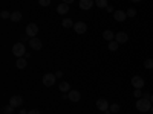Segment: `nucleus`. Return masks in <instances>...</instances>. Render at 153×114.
Here are the masks:
<instances>
[{
	"instance_id": "obj_1",
	"label": "nucleus",
	"mask_w": 153,
	"mask_h": 114,
	"mask_svg": "<svg viewBox=\"0 0 153 114\" xmlns=\"http://www.w3.org/2000/svg\"><path fill=\"white\" fill-rule=\"evenodd\" d=\"M152 100L150 99H146V97H141V99H138L136 100V104H135V107H136V110L139 111V113H147V111H150L152 110Z\"/></svg>"
},
{
	"instance_id": "obj_2",
	"label": "nucleus",
	"mask_w": 153,
	"mask_h": 114,
	"mask_svg": "<svg viewBox=\"0 0 153 114\" xmlns=\"http://www.w3.org/2000/svg\"><path fill=\"white\" fill-rule=\"evenodd\" d=\"M12 53H14V56H17V58H23L25 55H26V47H25V44L22 41L16 43L14 46H12Z\"/></svg>"
},
{
	"instance_id": "obj_3",
	"label": "nucleus",
	"mask_w": 153,
	"mask_h": 114,
	"mask_svg": "<svg viewBox=\"0 0 153 114\" xmlns=\"http://www.w3.org/2000/svg\"><path fill=\"white\" fill-rule=\"evenodd\" d=\"M25 34H26L29 38H35L37 34H38V26L35 23H29L26 26V31H25Z\"/></svg>"
},
{
	"instance_id": "obj_4",
	"label": "nucleus",
	"mask_w": 153,
	"mask_h": 114,
	"mask_svg": "<svg viewBox=\"0 0 153 114\" xmlns=\"http://www.w3.org/2000/svg\"><path fill=\"white\" fill-rule=\"evenodd\" d=\"M97 108L100 110V111H104V113H109V110H110V104L107 102V99H98L97 100Z\"/></svg>"
},
{
	"instance_id": "obj_5",
	"label": "nucleus",
	"mask_w": 153,
	"mask_h": 114,
	"mask_svg": "<svg viewBox=\"0 0 153 114\" xmlns=\"http://www.w3.org/2000/svg\"><path fill=\"white\" fill-rule=\"evenodd\" d=\"M55 79H57L55 73H46V75L43 76V84H45L46 87H52V85L55 84Z\"/></svg>"
},
{
	"instance_id": "obj_6",
	"label": "nucleus",
	"mask_w": 153,
	"mask_h": 114,
	"mask_svg": "<svg viewBox=\"0 0 153 114\" xmlns=\"http://www.w3.org/2000/svg\"><path fill=\"white\" fill-rule=\"evenodd\" d=\"M74 31H75L76 34L83 35V34H86V31H87V24H86L84 21H76V23L74 24Z\"/></svg>"
},
{
	"instance_id": "obj_7",
	"label": "nucleus",
	"mask_w": 153,
	"mask_h": 114,
	"mask_svg": "<svg viewBox=\"0 0 153 114\" xmlns=\"http://www.w3.org/2000/svg\"><path fill=\"white\" fill-rule=\"evenodd\" d=\"M29 43V46H31V49L32 50H42V47H43V43L38 40V38L35 37V38H31V40L28 41Z\"/></svg>"
},
{
	"instance_id": "obj_8",
	"label": "nucleus",
	"mask_w": 153,
	"mask_h": 114,
	"mask_svg": "<svg viewBox=\"0 0 153 114\" xmlns=\"http://www.w3.org/2000/svg\"><path fill=\"white\" fill-rule=\"evenodd\" d=\"M9 105H12V107H22L23 105V97L22 96H11V99H9Z\"/></svg>"
},
{
	"instance_id": "obj_9",
	"label": "nucleus",
	"mask_w": 153,
	"mask_h": 114,
	"mask_svg": "<svg viewBox=\"0 0 153 114\" xmlns=\"http://www.w3.org/2000/svg\"><path fill=\"white\" fill-rule=\"evenodd\" d=\"M113 18L117 20V21H126V18H127V14H126V11H121V9H117L113 12Z\"/></svg>"
},
{
	"instance_id": "obj_10",
	"label": "nucleus",
	"mask_w": 153,
	"mask_h": 114,
	"mask_svg": "<svg viewBox=\"0 0 153 114\" xmlns=\"http://www.w3.org/2000/svg\"><path fill=\"white\" fill-rule=\"evenodd\" d=\"M144 84H146V81H144V78H141V76H133L132 78V85L135 88H143Z\"/></svg>"
},
{
	"instance_id": "obj_11",
	"label": "nucleus",
	"mask_w": 153,
	"mask_h": 114,
	"mask_svg": "<svg viewBox=\"0 0 153 114\" xmlns=\"http://www.w3.org/2000/svg\"><path fill=\"white\" fill-rule=\"evenodd\" d=\"M68 99L71 100V102H78V100L81 99V94H80L78 90H71L68 93Z\"/></svg>"
},
{
	"instance_id": "obj_12",
	"label": "nucleus",
	"mask_w": 153,
	"mask_h": 114,
	"mask_svg": "<svg viewBox=\"0 0 153 114\" xmlns=\"http://www.w3.org/2000/svg\"><path fill=\"white\" fill-rule=\"evenodd\" d=\"M115 41H118L120 44L127 43L129 41V35H127L126 32H118V34H115Z\"/></svg>"
},
{
	"instance_id": "obj_13",
	"label": "nucleus",
	"mask_w": 153,
	"mask_h": 114,
	"mask_svg": "<svg viewBox=\"0 0 153 114\" xmlns=\"http://www.w3.org/2000/svg\"><path fill=\"white\" fill-rule=\"evenodd\" d=\"M94 6V0H80V8L83 11H87Z\"/></svg>"
},
{
	"instance_id": "obj_14",
	"label": "nucleus",
	"mask_w": 153,
	"mask_h": 114,
	"mask_svg": "<svg viewBox=\"0 0 153 114\" xmlns=\"http://www.w3.org/2000/svg\"><path fill=\"white\" fill-rule=\"evenodd\" d=\"M68 11H69V5L68 3H61V5L57 6V12H58V14H61V15L68 14Z\"/></svg>"
},
{
	"instance_id": "obj_15",
	"label": "nucleus",
	"mask_w": 153,
	"mask_h": 114,
	"mask_svg": "<svg viewBox=\"0 0 153 114\" xmlns=\"http://www.w3.org/2000/svg\"><path fill=\"white\" fill-rule=\"evenodd\" d=\"M11 21H14V23H19L22 21V12L20 11H14V12H11Z\"/></svg>"
},
{
	"instance_id": "obj_16",
	"label": "nucleus",
	"mask_w": 153,
	"mask_h": 114,
	"mask_svg": "<svg viewBox=\"0 0 153 114\" xmlns=\"http://www.w3.org/2000/svg\"><path fill=\"white\" fill-rule=\"evenodd\" d=\"M16 66H17V69H20V70L26 69V66H28V61H26V58H17Z\"/></svg>"
},
{
	"instance_id": "obj_17",
	"label": "nucleus",
	"mask_w": 153,
	"mask_h": 114,
	"mask_svg": "<svg viewBox=\"0 0 153 114\" xmlns=\"http://www.w3.org/2000/svg\"><path fill=\"white\" fill-rule=\"evenodd\" d=\"M58 88H60L61 93H69L71 91V84L69 82H60Z\"/></svg>"
},
{
	"instance_id": "obj_18",
	"label": "nucleus",
	"mask_w": 153,
	"mask_h": 114,
	"mask_svg": "<svg viewBox=\"0 0 153 114\" xmlns=\"http://www.w3.org/2000/svg\"><path fill=\"white\" fill-rule=\"evenodd\" d=\"M103 38H104L106 41H113L115 40V34L112 31H104L103 32Z\"/></svg>"
},
{
	"instance_id": "obj_19",
	"label": "nucleus",
	"mask_w": 153,
	"mask_h": 114,
	"mask_svg": "<svg viewBox=\"0 0 153 114\" xmlns=\"http://www.w3.org/2000/svg\"><path fill=\"white\" fill-rule=\"evenodd\" d=\"M74 24H75V23H74L71 18H65V20L61 21V26H63V28H66V29H69V28H74Z\"/></svg>"
},
{
	"instance_id": "obj_20",
	"label": "nucleus",
	"mask_w": 153,
	"mask_h": 114,
	"mask_svg": "<svg viewBox=\"0 0 153 114\" xmlns=\"http://www.w3.org/2000/svg\"><path fill=\"white\" fill-rule=\"evenodd\" d=\"M107 47H109V50H112V52H115V50H118V47H120V43L118 41H109V44H107Z\"/></svg>"
},
{
	"instance_id": "obj_21",
	"label": "nucleus",
	"mask_w": 153,
	"mask_h": 114,
	"mask_svg": "<svg viewBox=\"0 0 153 114\" xmlns=\"http://www.w3.org/2000/svg\"><path fill=\"white\" fill-rule=\"evenodd\" d=\"M95 5L101 9H106L109 5H107V0H95Z\"/></svg>"
},
{
	"instance_id": "obj_22",
	"label": "nucleus",
	"mask_w": 153,
	"mask_h": 114,
	"mask_svg": "<svg viewBox=\"0 0 153 114\" xmlns=\"http://www.w3.org/2000/svg\"><path fill=\"white\" fill-rule=\"evenodd\" d=\"M144 67H146V69H149V70H152V69H153V58H147V59L144 61Z\"/></svg>"
},
{
	"instance_id": "obj_23",
	"label": "nucleus",
	"mask_w": 153,
	"mask_h": 114,
	"mask_svg": "<svg viewBox=\"0 0 153 114\" xmlns=\"http://www.w3.org/2000/svg\"><path fill=\"white\" fill-rule=\"evenodd\" d=\"M120 108H121V107H120L118 104H112V105H110V110H109V111H110V113H113V114H117V113L120 111Z\"/></svg>"
},
{
	"instance_id": "obj_24",
	"label": "nucleus",
	"mask_w": 153,
	"mask_h": 114,
	"mask_svg": "<svg viewBox=\"0 0 153 114\" xmlns=\"http://www.w3.org/2000/svg\"><path fill=\"white\" fill-rule=\"evenodd\" d=\"M126 14H127V17H135L136 15V9L135 8H129L126 11Z\"/></svg>"
},
{
	"instance_id": "obj_25",
	"label": "nucleus",
	"mask_w": 153,
	"mask_h": 114,
	"mask_svg": "<svg viewBox=\"0 0 153 114\" xmlns=\"http://www.w3.org/2000/svg\"><path fill=\"white\" fill-rule=\"evenodd\" d=\"M143 91H141V88H135V91H133V96L136 97V99H141L143 97Z\"/></svg>"
},
{
	"instance_id": "obj_26",
	"label": "nucleus",
	"mask_w": 153,
	"mask_h": 114,
	"mask_svg": "<svg viewBox=\"0 0 153 114\" xmlns=\"http://www.w3.org/2000/svg\"><path fill=\"white\" fill-rule=\"evenodd\" d=\"M0 17H2L3 20H8V18H11V14L8 11H2V12H0Z\"/></svg>"
},
{
	"instance_id": "obj_27",
	"label": "nucleus",
	"mask_w": 153,
	"mask_h": 114,
	"mask_svg": "<svg viewBox=\"0 0 153 114\" xmlns=\"http://www.w3.org/2000/svg\"><path fill=\"white\" fill-rule=\"evenodd\" d=\"M38 5H40V6H49L51 0H38Z\"/></svg>"
},
{
	"instance_id": "obj_28",
	"label": "nucleus",
	"mask_w": 153,
	"mask_h": 114,
	"mask_svg": "<svg viewBox=\"0 0 153 114\" xmlns=\"http://www.w3.org/2000/svg\"><path fill=\"white\" fill-rule=\"evenodd\" d=\"M5 113H6V114H12V113H14V107H12V105L5 107Z\"/></svg>"
},
{
	"instance_id": "obj_29",
	"label": "nucleus",
	"mask_w": 153,
	"mask_h": 114,
	"mask_svg": "<svg viewBox=\"0 0 153 114\" xmlns=\"http://www.w3.org/2000/svg\"><path fill=\"white\" fill-rule=\"evenodd\" d=\"M106 11H107V12H115V8H113L112 5H109V6L106 8Z\"/></svg>"
},
{
	"instance_id": "obj_30",
	"label": "nucleus",
	"mask_w": 153,
	"mask_h": 114,
	"mask_svg": "<svg viewBox=\"0 0 153 114\" xmlns=\"http://www.w3.org/2000/svg\"><path fill=\"white\" fill-rule=\"evenodd\" d=\"M55 76H57V78H61V76H63V72H61V70H57V72H55Z\"/></svg>"
},
{
	"instance_id": "obj_31",
	"label": "nucleus",
	"mask_w": 153,
	"mask_h": 114,
	"mask_svg": "<svg viewBox=\"0 0 153 114\" xmlns=\"http://www.w3.org/2000/svg\"><path fill=\"white\" fill-rule=\"evenodd\" d=\"M28 114H40V111L38 110H31V111H28Z\"/></svg>"
},
{
	"instance_id": "obj_32",
	"label": "nucleus",
	"mask_w": 153,
	"mask_h": 114,
	"mask_svg": "<svg viewBox=\"0 0 153 114\" xmlns=\"http://www.w3.org/2000/svg\"><path fill=\"white\" fill-rule=\"evenodd\" d=\"M74 2H75V0H63V3H68V5L69 3H74Z\"/></svg>"
},
{
	"instance_id": "obj_33",
	"label": "nucleus",
	"mask_w": 153,
	"mask_h": 114,
	"mask_svg": "<svg viewBox=\"0 0 153 114\" xmlns=\"http://www.w3.org/2000/svg\"><path fill=\"white\" fill-rule=\"evenodd\" d=\"M20 114H28V111H26V110H23V108H22V110H20Z\"/></svg>"
},
{
	"instance_id": "obj_34",
	"label": "nucleus",
	"mask_w": 153,
	"mask_h": 114,
	"mask_svg": "<svg viewBox=\"0 0 153 114\" xmlns=\"http://www.w3.org/2000/svg\"><path fill=\"white\" fill-rule=\"evenodd\" d=\"M150 100H152V104H153V93H152V96H150Z\"/></svg>"
},
{
	"instance_id": "obj_35",
	"label": "nucleus",
	"mask_w": 153,
	"mask_h": 114,
	"mask_svg": "<svg viewBox=\"0 0 153 114\" xmlns=\"http://www.w3.org/2000/svg\"><path fill=\"white\" fill-rule=\"evenodd\" d=\"M132 2H135V3H138V2H141V0H132Z\"/></svg>"
},
{
	"instance_id": "obj_36",
	"label": "nucleus",
	"mask_w": 153,
	"mask_h": 114,
	"mask_svg": "<svg viewBox=\"0 0 153 114\" xmlns=\"http://www.w3.org/2000/svg\"><path fill=\"white\" fill-rule=\"evenodd\" d=\"M150 113H152V114H153V105H152V110H150Z\"/></svg>"
}]
</instances>
